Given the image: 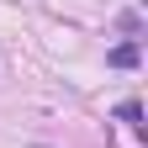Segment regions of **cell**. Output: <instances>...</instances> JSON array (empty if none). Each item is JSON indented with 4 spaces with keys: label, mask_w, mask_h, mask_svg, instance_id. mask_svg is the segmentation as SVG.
Masks as SVG:
<instances>
[{
    "label": "cell",
    "mask_w": 148,
    "mask_h": 148,
    "mask_svg": "<svg viewBox=\"0 0 148 148\" xmlns=\"http://www.w3.org/2000/svg\"><path fill=\"white\" fill-rule=\"evenodd\" d=\"M111 64H116V69H132V64H138V42H122V48H111Z\"/></svg>",
    "instance_id": "1"
}]
</instances>
